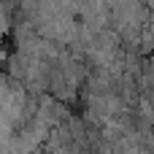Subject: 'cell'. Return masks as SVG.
<instances>
[{"label":"cell","instance_id":"cell-2","mask_svg":"<svg viewBox=\"0 0 154 154\" xmlns=\"http://www.w3.org/2000/svg\"><path fill=\"white\" fill-rule=\"evenodd\" d=\"M11 57V51H5V46H3V41H0V68L5 65V60Z\"/></svg>","mask_w":154,"mask_h":154},{"label":"cell","instance_id":"cell-1","mask_svg":"<svg viewBox=\"0 0 154 154\" xmlns=\"http://www.w3.org/2000/svg\"><path fill=\"white\" fill-rule=\"evenodd\" d=\"M149 54H154V14L146 16L141 30V57H149Z\"/></svg>","mask_w":154,"mask_h":154}]
</instances>
